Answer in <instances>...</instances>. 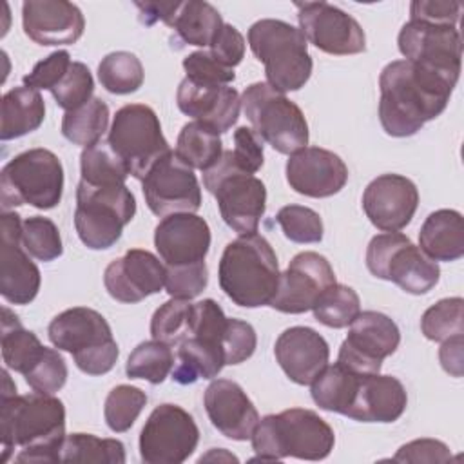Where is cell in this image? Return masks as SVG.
Segmentation results:
<instances>
[{"label": "cell", "mask_w": 464, "mask_h": 464, "mask_svg": "<svg viewBox=\"0 0 464 464\" xmlns=\"http://www.w3.org/2000/svg\"><path fill=\"white\" fill-rule=\"evenodd\" d=\"M457 83L408 60L390 62L379 76V120L388 136L417 134L446 109Z\"/></svg>", "instance_id": "1"}, {"label": "cell", "mask_w": 464, "mask_h": 464, "mask_svg": "<svg viewBox=\"0 0 464 464\" xmlns=\"http://www.w3.org/2000/svg\"><path fill=\"white\" fill-rule=\"evenodd\" d=\"M82 181L89 185H112L125 183L129 170L120 156L111 149L107 141H98L85 147L80 154Z\"/></svg>", "instance_id": "40"}, {"label": "cell", "mask_w": 464, "mask_h": 464, "mask_svg": "<svg viewBox=\"0 0 464 464\" xmlns=\"http://www.w3.org/2000/svg\"><path fill=\"white\" fill-rule=\"evenodd\" d=\"M408 395L392 375H362L346 417L359 422H395L406 410Z\"/></svg>", "instance_id": "28"}, {"label": "cell", "mask_w": 464, "mask_h": 464, "mask_svg": "<svg viewBox=\"0 0 464 464\" xmlns=\"http://www.w3.org/2000/svg\"><path fill=\"white\" fill-rule=\"evenodd\" d=\"M221 460V459H225V460H234V462H237V459L234 457V455H230V453H227L225 450H210L207 455H203L201 459H199V462H203V460Z\"/></svg>", "instance_id": "59"}, {"label": "cell", "mask_w": 464, "mask_h": 464, "mask_svg": "<svg viewBox=\"0 0 464 464\" xmlns=\"http://www.w3.org/2000/svg\"><path fill=\"white\" fill-rule=\"evenodd\" d=\"M47 335L54 348L69 352L78 370L87 375L111 372L120 355L107 319L87 306L60 312L49 323Z\"/></svg>", "instance_id": "6"}, {"label": "cell", "mask_w": 464, "mask_h": 464, "mask_svg": "<svg viewBox=\"0 0 464 464\" xmlns=\"http://www.w3.org/2000/svg\"><path fill=\"white\" fill-rule=\"evenodd\" d=\"M397 44L404 60L453 83L459 82L462 38L457 27L408 20L399 31Z\"/></svg>", "instance_id": "14"}, {"label": "cell", "mask_w": 464, "mask_h": 464, "mask_svg": "<svg viewBox=\"0 0 464 464\" xmlns=\"http://www.w3.org/2000/svg\"><path fill=\"white\" fill-rule=\"evenodd\" d=\"M40 270L22 246V219L4 210L0 218V294L11 304H29L40 290Z\"/></svg>", "instance_id": "19"}, {"label": "cell", "mask_w": 464, "mask_h": 464, "mask_svg": "<svg viewBox=\"0 0 464 464\" xmlns=\"http://www.w3.org/2000/svg\"><path fill=\"white\" fill-rule=\"evenodd\" d=\"M335 281L330 261L317 252L294 256L288 268L279 276L277 290L268 306L283 314H304Z\"/></svg>", "instance_id": "18"}, {"label": "cell", "mask_w": 464, "mask_h": 464, "mask_svg": "<svg viewBox=\"0 0 464 464\" xmlns=\"http://www.w3.org/2000/svg\"><path fill=\"white\" fill-rule=\"evenodd\" d=\"M71 63H72L71 54L65 49L54 51L49 56H45L44 60H40L31 69V72L24 76V85L36 89V91H42V89L51 91L69 71Z\"/></svg>", "instance_id": "52"}, {"label": "cell", "mask_w": 464, "mask_h": 464, "mask_svg": "<svg viewBox=\"0 0 464 464\" xmlns=\"http://www.w3.org/2000/svg\"><path fill=\"white\" fill-rule=\"evenodd\" d=\"M419 207L415 183L401 174H381L362 192V210L370 223L382 232L402 230Z\"/></svg>", "instance_id": "20"}, {"label": "cell", "mask_w": 464, "mask_h": 464, "mask_svg": "<svg viewBox=\"0 0 464 464\" xmlns=\"http://www.w3.org/2000/svg\"><path fill=\"white\" fill-rule=\"evenodd\" d=\"M221 344L225 352V362L239 364L254 355L257 346V335L250 323L228 317Z\"/></svg>", "instance_id": "50"}, {"label": "cell", "mask_w": 464, "mask_h": 464, "mask_svg": "<svg viewBox=\"0 0 464 464\" xmlns=\"http://www.w3.org/2000/svg\"><path fill=\"white\" fill-rule=\"evenodd\" d=\"M223 24L225 22L219 11L212 4L201 0H188L179 2L169 27L174 29L178 40L183 44L210 47Z\"/></svg>", "instance_id": "32"}, {"label": "cell", "mask_w": 464, "mask_h": 464, "mask_svg": "<svg viewBox=\"0 0 464 464\" xmlns=\"http://www.w3.org/2000/svg\"><path fill=\"white\" fill-rule=\"evenodd\" d=\"M208 53L225 67L234 69L241 63L245 56V38L234 25L223 24L219 33L212 40Z\"/></svg>", "instance_id": "55"}, {"label": "cell", "mask_w": 464, "mask_h": 464, "mask_svg": "<svg viewBox=\"0 0 464 464\" xmlns=\"http://www.w3.org/2000/svg\"><path fill=\"white\" fill-rule=\"evenodd\" d=\"M67 373V364L62 353L54 348L45 346L42 357L29 368V372L24 377L34 392L54 395L65 386Z\"/></svg>", "instance_id": "48"}, {"label": "cell", "mask_w": 464, "mask_h": 464, "mask_svg": "<svg viewBox=\"0 0 464 464\" xmlns=\"http://www.w3.org/2000/svg\"><path fill=\"white\" fill-rule=\"evenodd\" d=\"M401 343L399 326L382 312L366 310L352 321L343 341L337 362L362 375L381 373V364Z\"/></svg>", "instance_id": "15"}, {"label": "cell", "mask_w": 464, "mask_h": 464, "mask_svg": "<svg viewBox=\"0 0 464 464\" xmlns=\"http://www.w3.org/2000/svg\"><path fill=\"white\" fill-rule=\"evenodd\" d=\"M165 290L174 299H194L198 297L208 283V268L205 261L192 265L165 266Z\"/></svg>", "instance_id": "49"}, {"label": "cell", "mask_w": 464, "mask_h": 464, "mask_svg": "<svg viewBox=\"0 0 464 464\" xmlns=\"http://www.w3.org/2000/svg\"><path fill=\"white\" fill-rule=\"evenodd\" d=\"M314 317L328 328H346L361 312L357 292L341 283H334L323 292L312 308Z\"/></svg>", "instance_id": "41"}, {"label": "cell", "mask_w": 464, "mask_h": 464, "mask_svg": "<svg viewBox=\"0 0 464 464\" xmlns=\"http://www.w3.org/2000/svg\"><path fill=\"white\" fill-rule=\"evenodd\" d=\"M362 373H355L341 362L326 364L324 370L312 382V399L324 410L341 415H348L359 381Z\"/></svg>", "instance_id": "33"}, {"label": "cell", "mask_w": 464, "mask_h": 464, "mask_svg": "<svg viewBox=\"0 0 464 464\" xmlns=\"http://www.w3.org/2000/svg\"><path fill=\"white\" fill-rule=\"evenodd\" d=\"M45 118V103L40 91L14 87L2 98L0 140L9 141L36 130Z\"/></svg>", "instance_id": "30"}, {"label": "cell", "mask_w": 464, "mask_h": 464, "mask_svg": "<svg viewBox=\"0 0 464 464\" xmlns=\"http://www.w3.org/2000/svg\"><path fill=\"white\" fill-rule=\"evenodd\" d=\"M63 192V167L49 149H29L9 160L0 172V201L9 210L31 205L40 210L54 208Z\"/></svg>", "instance_id": "8"}, {"label": "cell", "mask_w": 464, "mask_h": 464, "mask_svg": "<svg viewBox=\"0 0 464 464\" xmlns=\"http://www.w3.org/2000/svg\"><path fill=\"white\" fill-rule=\"evenodd\" d=\"M107 143L125 163L129 176L136 179H143L150 167L170 150L160 118L143 103H129L116 111Z\"/></svg>", "instance_id": "12"}, {"label": "cell", "mask_w": 464, "mask_h": 464, "mask_svg": "<svg viewBox=\"0 0 464 464\" xmlns=\"http://www.w3.org/2000/svg\"><path fill=\"white\" fill-rule=\"evenodd\" d=\"M154 246L165 266L205 261L210 248L208 223L190 212L165 216L154 228Z\"/></svg>", "instance_id": "24"}, {"label": "cell", "mask_w": 464, "mask_h": 464, "mask_svg": "<svg viewBox=\"0 0 464 464\" xmlns=\"http://www.w3.org/2000/svg\"><path fill=\"white\" fill-rule=\"evenodd\" d=\"M145 404H147V395L138 386H130V384L114 386L109 392L103 406L107 426L116 433H123L130 430V426L136 422Z\"/></svg>", "instance_id": "44"}, {"label": "cell", "mask_w": 464, "mask_h": 464, "mask_svg": "<svg viewBox=\"0 0 464 464\" xmlns=\"http://www.w3.org/2000/svg\"><path fill=\"white\" fill-rule=\"evenodd\" d=\"M178 109L212 127L216 132H227L236 125L241 111V98L230 85L218 83H196L183 78L176 92Z\"/></svg>", "instance_id": "26"}, {"label": "cell", "mask_w": 464, "mask_h": 464, "mask_svg": "<svg viewBox=\"0 0 464 464\" xmlns=\"http://www.w3.org/2000/svg\"><path fill=\"white\" fill-rule=\"evenodd\" d=\"M205 411L212 426L232 440H248L259 413L246 392L230 379H214L203 395Z\"/></svg>", "instance_id": "25"}, {"label": "cell", "mask_w": 464, "mask_h": 464, "mask_svg": "<svg viewBox=\"0 0 464 464\" xmlns=\"http://www.w3.org/2000/svg\"><path fill=\"white\" fill-rule=\"evenodd\" d=\"M274 355L285 375L301 386L312 384L330 357L326 339L310 326H290L274 344Z\"/></svg>", "instance_id": "27"}, {"label": "cell", "mask_w": 464, "mask_h": 464, "mask_svg": "<svg viewBox=\"0 0 464 464\" xmlns=\"http://www.w3.org/2000/svg\"><path fill=\"white\" fill-rule=\"evenodd\" d=\"M234 161L248 174H256L265 161L263 140L252 127H237L234 130V149H230Z\"/></svg>", "instance_id": "53"}, {"label": "cell", "mask_w": 464, "mask_h": 464, "mask_svg": "<svg viewBox=\"0 0 464 464\" xmlns=\"http://www.w3.org/2000/svg\"><path fill=\"white\" fill-rule=\"evenodd\" d=\"M192 315L194 303L188 299H174L170 297L163 303L150 319V335L156 341L167 344H181L190 337L192 330Z\"/></svg>", "instance_id": "42"}, {"label": "cell", "mask_w": 464, "mask_h": 464, "mask_svg": "<svg viewBox=\"0 0 464 464\" xmlns=\"http://www.w3.org/2000/svg\"><path fill=\"white\" fill-rule=\"evenodd\" d=\"M225 364V352L219 343L188 337L178 348V362L172 368V381L178 384H194L199 379H212Z\"/></svg>", "instance_id": "31"}, {"label": "cell", "mask_w": 464, "mask_h": 464, "mask_svg": "<svg viewBox=\"0 0 464 464\" xmlns=\"http://www.w3.org/2000/svg\"><path fill=\"white\" fill-rule=\"evenodd\" d=\"M134 214L136 199L125 183L89 185L80 179L74 228L87 248H111L121 237L123 227L132 221Z\"/></svg>", "instance_id": "7"}, {"label": "cell", "mask_w": 464, "mask_h": 464, "mask_svg": "<svg viewBox=\"0 0 464 464\" xmlns=\"http://www.w3.org/2000/svg\"><path fill=\"white\" fill-rule=\"evenodd\" d=\"M183 69L187 72L185 78L196 83H218L230 85L234 82L236 72L230 67L219 63L208 51H196L183 58Z\"/></svg>", "instance_id": "51"}, {"label": "cell", "mask_w": 464, "mask_h": 464, "mask_svg": "<svg viewBox=\"0 0 464 464\" xmlns=\"http://www.w3.org/2000/svg\"><path fill=\"white\" fill-rule=\"evenodd\" d=\"M176 156L190 169L208 170L223 154L219 132L201 121L185 123L178 134Z\"/></svg>", "instance_id": "35"}, {"label": "cell", "mask_w": 464, "mask_h": 464, "mask_svg": "<svg viewBox=\"0 0 464 464\" xmlns=\"http://www.w3.org/2000/svg\"><path fill=\"white\" fill-rule=\"evenodd\" d=\"M241 109L252 130L281 154H294L308 145V123L297 103L266 82L250 83L241 94Z\"/></svg>", "instance_id": "10"}, {"label": "cell", "mask_w": 464, "mask_h": 464, "mask_svg": "<svg viewBox=\"0 0 464 464\" xmlns=\"http://www.w3.org/2000/svg\"><path fill=\"white\" fill-rule=\"evenodd\" d=\"M143 198L154 216L190 212L201 207V188L194 169L183 163L174 150L160 158L141 179Z\"/></svg>", "instance_id": "16"}, {"label": "cell", "mask_w": 464, "mask_h": 464, "mask_svg": "<svg viewBox=\"0 0 464 464\" xmlns=\"http://www.w3.org/2000/svg\"><path fill=\"white\" fill-rule=\"evenodd\" d=\"M279 276L277 256L272 245L257 232L230 241L218 266L221 290L243 308L268 304L276 295Z\"/></svg>", "instance_id": "3"}, {"label": "cell", "mask_w": 464, "mask_h": 464, "mask_svg": "<svg viewBox=\"0 0 464 464\" xmlns=\"http://www.w3.org/2000/svg\"><path fill=\"white\" fill-rule=\"evenodd\" d=\"M395 462H448L451 460L450 448L435 439H417L402 444L393 455Z\"/></svg>", "instance_id": "56"}, {"label": "cell", "mask_w": 464, "mask_h": 464, "mask_svg": "<svg viewBox=\"0 0 464 464\" xmlns=\"http://www.w3.org/2000/svg\"><path fill=\"white\" fill-rule=\"evenodd\" d=\"M299 29L306 42L335 56L359 54L366 49V36L359 22L328 2H295Z\"/></svg>", "instance_id": "17"}, {"label": "cell", "mask_w": 464, "mask_h": 464, "mask_svg": "<svg viewBox=\"0 0 464 464\" xmlns=\"http://www.w3.org/2000/svg\"><path fill=\"white\" fill-rule=\"evenodd\" d=\"M143 78L145 72L140 58L129 51L109 53L98 65V80L112 94L136 92L143 85Z\"/></svg>", "instance_id": "39"}, {"label": "cell", "mask_w": 464, "mask_h": 464, "mask_svg": "<svg viewBox=\"0 0 464 464\" xmlns=\"http://www.w3.org/2000/svg\"><path fill=\"white\" fill-rule=\"evenodd\" d=\"M419 248L433 261H457L464 256V221L453 208L431 212L419 232Z\"/></svg>", "instance_id": "29"}, {"label": "cell", "mask_w": 464, "mask_h": 464, "mask_svg": "<svg viewBox=\"0 0 464 464\" xmlns=\"http://www.w3.org/2000/svg\"><path fill=\"white\" fill-rule=\"evenodd\" d=\"M199 428L178 404L156 406L140 433V457L145 464H181L196 450Z\"/></svg>", "instance_id": "13"}, {"label": "cell", "mask_w": 464, "mask_h": 464, "mask_svg": "<svg viewBox=\"0 0 464 464\" xmlns=\"http://www.w3.org/2000/svg\"><path fill=\"white\" fill-rule=\"evenodd\" d=\"M248 45L265 65L266 83L276 91H299L310 80L314 62L299 27L276 18L257 20L248 29Z\"/></svg>", "instance_id": "5"}, {"label": "cell", "mask_w": 464, "mask_h": 464, "mask_svg": "<svg viewBox=\"0 0 464 464\" xmlns=\"http://www.w3.org/2000/svg\"><path fill=\"white\" fill-rule=\"evenodd\" d=\"M366 266L375 277L392 281L413 295L428 294L440 277L437 261L430 259L401 232L373 236L366 248Z\"/></svg>", "instance_id": "11"}, {"label": "cell", "mask_w": 464, "mask_h": 464, "mask_svg": "<svg viewBox=\"0 0 464 464\" xmlns=\"http://www.w3.org/2000/svg\"><path fill=\"white\" fill-rule=\"evenodd\" d=\"M94 80L89 67L82 62H72L63 78L51 89L58 107L65 112L85 105L92 98Z\"/></svg>", "instance_id": "47"}, {"label": "cell", "mask_w": 464, "mask_h": 464, "mask_svg": "<svg viewBox=\"0 0 464 464\" xmlns=\"http://www.w3.org/2000/svg\"><path fill=\"white\" fill-rule=\"evenodd\" d=\"M22 246L38 261H53L63 254L62 236L53 219L29 216L22 221Z\"/></svg>", "instance_id": "45"}, {"label": "cell", "mask_w": 464, "mask_h": 464, "mask_svg": "<svg viewBox=\"0 0 464 464\" xmlns=\"http://www.w3.org/2000/svg\"><path fill=\"white\" fill-rule=\"evenodd\" d=\"M276 221L281 227L286 239L294 243H319L323 239V219L321 216L303 205L281 207L276 214Z\"/></svg>", "instance_id": "46"}, {"label": "cell", "mask_w": 464, "mask_h": 464, "mask_svg": "<svg viewBox=\"0 0 464 464\" xmlns=\"http://www.w3.org/2000/svg\"><path fill=\"white\" fill-rule=\"evenodd\" d=\"M250 440L254 460L274 462L286 457L323 460L334 450L335 433L314 410L290 408L259 419Z\"/></svg>", "instance_id": "4"}, {"label": "cell", "mask_w": 464, "mask_h": 464, "mask_svg": "<svg viewBox=\"0 0 464 464\" xmlns=\"http://www.w3.org/2000/svg\"><path fill=\"white\" fill-rule=\"evenodd\" d=\"M460 2H442V0H413L410 4V20H420L428 24L453 25L460 18Z\"/></svg>", "instance_id": "54"}, {"label": "cell", "mask_w": 464, "mask_h": 464, "mask_svg": "<svg viewBox=\"0 0 464 464\" xmlns=\"http://www.w3.org/2000/svg\"><path fill=\"white\" fill-rule=\"evenodd\" d=\"M107 127L109 107L100 98H91L85 105L65 112L62 118L63 138L83 149L102 141Z\"/></svg>", "instance_id": "36"}, {"label": "cell", "mask_w": 464, "mask_h": 464, "mask_svg": "<svg viewBox=\"0 0 464 464\" xmlns=\"http://www.w3.org/2000/svg\"><path fill=\"white\" fill-rule=\"evenodd\" d=\"M205 188L216 198L223 221L239 236L257 232L266 210L265 183L237 167L230 150L203 172Z\"/></svg>", "instance_id": "9"}, {"label": "cell", "mask_w": 464, "mask_h": 464, "mask_svg": "<svg viewBox=\"0 0 464 464\" xmlns=\"http://www.w3.org/2000/svg\"><path fill=\"white\" fill-rule=\"evenodd\" d=\"M174 368V352L161 341H143L129 355L125 373L129 379H143L150 384H161Z\"/></svg>", "instance_id": "37"}, {"label": "cell", "mask_w": 464, "mask_h": 464, "mask_svg": "<svg viewBox=\"0 0 464 464\" xmlns=\"http://www.w3.org/2000/svg\"><path fill=\"white\" fill-rule=\"evenodd\" d=\"M462 341H464L462 335L446 339L442 341V346L439 350V359L442 368L453 377L462 375Z\"/></svg>", "instance_id": "57"}, {"label": "cell", "mask_w": 464, "mask_h": 464, "mask_svg": "<svg viewBox=\"0 0 464 464\" xmlns=\"http://www.w3.org/2000/svg\"><path fill=\"white\" fill-rule=\"evenodd\" d=\"M22 27L38 45H71L83 34L85 18L67 0H27L22 4Z\"/></svg>", "instance_id": "23"}, {"label": "cell", "mask_w": 464, "mask_h": 464, "mask_svg": "<svg viewBox=\"0 0 464 464\" xmlns=\"http://www.w3.org/2000/svg\"><path fill=\"white\" fill-rule=\"evenodd\" d=\"M63 440L65 406L60 399L34 390L27 395L2 397V462H7L16 448V462H60Z\"/></svg>", "instance_id": "2"}, {"label": "cell", "mask_w": 464, "mask_h": 464, "mask_svg": "<svg viewBox=\"0 0 464 464\" xmlns=\"http://www.w3.org/2000/svg\"><path fill=\"white\" fill-rule=\"evenodd\" d=\"M178 5L179 2H136V7L141 11V22L145 25H152L158 20L170 25Z\"/></svg>", "instance_id": "58"}, {"label": "cell", "mask_w": 464, "mask_h": 464, "mask_svg": "<svg viewBox=\"0 0 464 464\" xmlns=\"http://www.w3.org/2000/svg\"><path fill=\"white\" fill-rule=\"evenodd\" d=\"M60 462H105L123 464L125 446L116 439H100L92 433L65 435Z\"/></svg>", "instance_id": "38"}, {"label": "cell", "mask_w": 464, "mask_h": 464, "mask_svg": "<svg viewBox=\"0 0 464 464\" xmlns=\"http://www.w3.org/2000/svg\"><path fill=\"white\" fill-rule=\"evenodd\" d=\"M2 359L5 368L25 375L29 368L42 357L45 346L40 339L25 330L20 319L7 308H2V335H0Z\"/></svg>", "instance_id": "34"}, {"label": "cell", "mask_w": 464, "mask_h": 464, "mask_svg": "<svg viewBox=\"0 0 464 464\" xmlns=\"http://www.w3.org/2000/svg\"><path fill=\"white\" fill-rule=\"evenodd\" d=\"M462 297H446L431 304L420 317V332L426 339L442 343L464 334Z\"/></svg>", "instance_id": "43"}, {"label": "cell", "mask_w": 464, "mask_h": 464, "mask_svg": "<svg viewBox=\"0 0 464 464\" xmlns=\"http://www.w3.org/2000/svg\"><path fill=\"white\" fill-rule=\"evenodd\" d=\"M286 181L297 194L308 198H330L348 181L346 163L332 150L304 147L290 154Z\"/></svg>", "instance_id": "22"}, {"label": "cell", "mask_w": 464, "mask_h": 464, "mask_svg": "<svg viewBox=\"0 0 464 464\" xmlns=\"http://www.w3.org/2000/svg\"><path fill=\"white\" fill-rule=\"evenodd\" d=\"M165 276L167 270L160 257L143 248H130L107 265L103 285L112 299L130 304L165 288Z\"/></svg>", "instance_id": "21"}]
</instances>
